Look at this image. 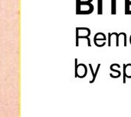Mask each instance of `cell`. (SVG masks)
<instances>
[{
  "label": "cell",
  "mask_w": 131,
  "mask_h": 117,
  "mask_svg": "<svg viewBox=\"0 0 131 117\" xmlns=\"http://www.w3.org/2000/svg\"><path fill=\"white\" fill-rule=\"evenodd\" d=\"M88 69L87 66L84 64H79L75 66V76L80 78H84L88 73Z\"/></svg>",
  "instance_id": "obj_1"
},
{
  "label": "cell",
  "mask_w": 131,
  "mask_h": 117,
  "mask_svg": "<svg viewBox=\"0 0 131 117\" xmlns=\"http://www.w3.org/2000/svg\"><path fill=\"white\" fill-rule=\"evenodd\" d=\"M77 38L81 37H89L91 35V30L87 27H78L77 28Z\"/></svg>",
  "instance_id": "obj_2"
},
{
  "label": "cell",
  "mask_w": 131,
  "mask_h": 117,
  "mask_svg": "<svg viewBox=\"0 0 131 117\" xmlns=\"http://www.w3.org/2000/svg\"><path fill=\"white\" fill-rule=\"evenodd\" d=\"M124 83H126L125 78H131V64H127L124 65Z\"/></svg>",
  "instance_id": "obj_3"
},
{
  "label": "cell",
  "mask_w": 131,
  "mask_h": 117,
  "mask_svg": "<svg viewBox=\"0 0 131 117\" xmlns=\"http://www.w3.org/2000/svg\"><path fill=\"white\" fill-rule=\"evenodd\" d=\"M105 40H107V37L105 36V34L104 33H97L94 37V43H97L98 41H104L105 42Z\"/></svg>",
  "instance_id": "obj_4"
},
{
  "label": "cell",
  "mask_w": 131,
  "mask_h": 117,
  "mask_svg": "<svg viewBox=\"0 0 131 117\" xmlns=\"http://www.w3.org/2000/svg\"><path fill=\"white\" fill-rule=\"evenodd\" d=\"M100 68H101V64H98V65H97V66L96 71H95V72H94V76H93V78H92V80L90 81V83H91V84L94 83V81H95L96 77H97V74H98V72H99V70H100Z\"/></svg>",
  "instance_id": "obj_5"
},
{
  "label": "cell",
  "mask_w": 131,
  "mask_h": 117,
  "mask_svg": "<svg viewBox=\"0 0 131 117\" xmlns=\"http://www.w3.org/2000/svg\"><path fill=\"white\" fill-rule=\"evenodd\" d=\"M92 0H78V5H81V4H84V3H91Z\"/></svg>",
  "instance_id": "obj_6"
},
{
  "label": "cell",
  "mask_w": 131,
  "mask_h": 117,
  "mask_svg": "<svg viewBox=\"0 0 131 117\" xmlns=\"http://www.w3.org/2000/svg\"><path fill=\"white\" fill-rule=\"evenodd\" d=\"M111 71H114V72H117V73L118 75H121V72L120 71H118L117 69H114V66H113L112 65H111Z\"/></svg>",
  "instance_id": "obj_7"
},
{
  "label": "cell",
  "mask_w": 131,
  "mask_h": 117,
  "mask_svg": "<svg viewBox=\"0 0 131 117\" xmlns=\"http://www.w3.org/2000/svg\"><path fill=\"white\" fill-rule=\"evenodd\" d=\"M130 44H131V35H130Z\"/></svg>",
  "instance_id": "obj_8"
}]
</instances>
